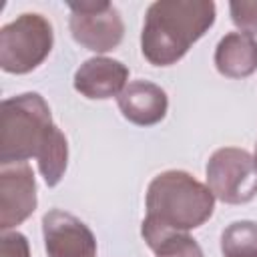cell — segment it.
I'll return each instance as SVG.
<instances>
[{
  "instance_id": "cell-1",
  "label": "cell",
  "mask_w": 257,
  "mask_h": 257,
  "mask_svg": "<svg viewBox=\"0 0 257 257\" xmlns=\"http://www.w3.org/2000/svg\"><path fill=\"white\" fill-rule=\"evenodd\" d=\"M38 161L48 187H56L68 163L64 133L52 122L50 106L38 92H24L2 100L0 108V165Z\"/></svg>"
},
{
  "instance_id": "cell-2",
  "label": "cell",
  "mask_w": 257,
  "mask_h": 257,
  "mask_svg": "<svg viewBox=\"0 0 257 257\" xmlns=\"http://www.w3.org/2000/svg\"><path fill=\"white\" fill-rule=\"evenodd\" d=\"M215 2L211 0H159L147 10L141 50L155 66H171L213 26Z\"/></svg>"
},
{
  "instance_id": "cell-3",
  "label": "cell",
  "mask_w": 257,
  "mask_h": 257,
  "mask_svg": "<svg viewBox=\"0 0 257 257\" xmlns=\"http://www.w3.org/2000/svg\"><path fill=\"white\" fill-rule=\"evenodd\" d=\"M215 209V197L207 185L185 171H165L147 189V217L141 235L151 241L163 233H187L201 227Z\"/></svg>"
},
{
  "instance_id": "cell-4",
  "label": "cell",
  "mask_w": 257,
  "mask_h": 257,
  "mask_svg": "<svg viewBox=\"0 0 257 257\" xmlns=\"http://www.w3.org/2000/svg\"><path fill=\"white\" fill-rule=\"evenodd\" d=\"M52 44V24L42 14H20L0 28V66L10 74L32 72L48 58Z\"/></svg>"
},
{
  "instance_id": "cell-5",
  "label": "cell",
  "mask_w": 257,
  "mask_h": 257,
  "mask_svg": "<svg viewBox=\"0 0 257 257\" xmlns=\"http://www.w3.org/2000/svg\"><path fill=\"white\" fill-rule=\"evenodd\" d=\"M205 173L213 197L227 205L249 203L257 195V165L245 149H217L207 161Z\"/></svg>"
},
{
  "instance_id": "cell-6",
  "label": "cell",
  "mask_w": 257,
  "mask_h": 257,
  "mask_svg": "<svg viewBox=\"0 0 257 257\" xmlns=\"http://www.w3.org/2000/svg\"><path fill=\"white\" fill-rule=\"evenodd\" d=\"M68 8L70 34L80 46L92 52H108L120 44L124 36V24L120 12L110 2H68Z\"/></svg>"
},
{
  "instance_id": "cell-7",
  "label": "cell",
  "mask_w": 257,
  "mask_h": 257,
  "mask_svg": "<svg viewBox=\"0 0 257 257\" xmlns=\"http://www.w3.org/2000/svg\"><path fill=\"white\" fill-rule=\"evenodd\" d=\"M36 179L28 163L2 165L0 169V229L24 223L36 209Z\"/></svg>"
},
{
  "instance_id": "cell-8",
  "label": "cell",
  "mask_w": 257,
  "mask_h": 257,
  "mask_svg": "<svg viewBox=\"0 0 257 257\" xmlns=\"http://www.w3.org/2000/svg\"><path fill=\"white\" fill-rule=\"evenodd\" d=\"M48 257H96V239L88 225L72 213L52 209L42 217Z\"/></svg>"
},
{
  "instance_id": "cell-9",
  "label": "cell",
  "mask_w": 257,
  "mask_h": 257,
  "mask_svg": "<svg viewBox=\"0 0 257 257\" xmlns=\"http://www.w3.org/2000/svg\"><path fill=\"white\" fill-rule=\"evenodd\" d=\"M128 80V68L114 58L94 56L84 60L74 72V88L92 100L118 96Z\"/></svg>"
},
{
  "instance_id": "cell-10",
  "label": "cell",
  "mask_w": 257,
  "mask_h": 257,
  "mask_svg": "<svg viewBox=\"0 0 257 257\" xmlns=\"http://www.w3.org/2000/svg\"><path fill=\"white\" fill-rule=\"evenodd\" d=\"M118 108L126 120L139 126H151L165 118L169 108L167 92L151 80H133L116 96Z\"/></svg>"
},
{
  "instance_id": "cell-11",
  "label": "cell",
  "mask_w": 257,
  "mask_h": 257,
  "mask_svg": "<svg viewBox=\"0 0 257 257\" xmlns=\"http://www.w3.org/2000/svg\"><path fill=\"white\" fill-rule=\"evenodd\" d=\"M215 66L227 78H247L257 70V40L245 32L225 34L215 48Z\"/></svg>"
},
{
  "instance_id": "cell-12",
  "label": "cell",
  "mask_w": 257,
  "mask_h": 257,
  "mask_svg": "<svg viewBox=\"0 0 257 257\" xmlns=\"http://www.w3.org/2000/svg\"><path fill=\"white\" fill-rule=\"evenodd\" d=\"M223 257H257V223L235 221L221 233Z\"/></svg>"
},
{
  "instance_id": "cell-13",
  "label": "cell",
  "mask_w": 257,
  "mask_h": 257,
  "mask_svg": "<svg viewBox=\"0 0 257 257\" xmlns=\"http://www.w3.org/2000/svg\"><path fill=\"white\" fill-rule=\"evenodd\" d=\"M147 245L155 251V257H205L201 245L191 235L179 231L163 233L147 241Z\"/></svg>"
},
{
  "instance_id": "cell-14",
  "label": "cell",
  "mask_w": 257,
  "mask_h": 257,
  "mask_svg": "<svg viewBox=\"0 0 257 257\" xmlns=\"http://www.w3.org/2000/svg\"><path fill=\"white\" fill-rule=\"evenodd\" d=\"M229 12L233 24L245 34H257V2L233 0L229 2Z\"/></svg>"
},
{
  "instance_id": "cell-15",
  "label": "cell",
  "mask_w": 257,
  "mask_h": 257,
  "mask_svg": "<svg viewBox=\"0 0 257 257\" xmlns=\"http://www.w3.org/2000/svg\"><path fill=\"white\" fill-rule=\"evenodd\" d=\"M2 257H30L28 239L18 231H2Z\"/></svg>"
},
{
  "instance_id": "cell-16",
  "label": "cell",
  "mask_w": 257,
  "mask_h": 257,
  "mask_svg": "<svg viewBox=\"0 0 257 257\" xmlns=\"http://www.w3.org/2000/svg\"><path fill=\"white\" fill-rule=\"evenodd\" d=\"M253 159H255V165H257V145H255V157Z\"/></svg>"
}]
</instances>
